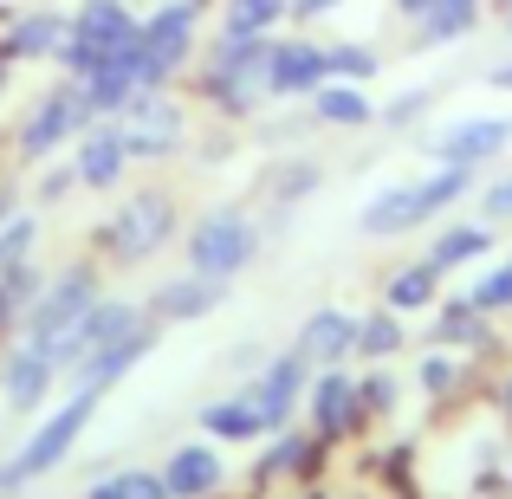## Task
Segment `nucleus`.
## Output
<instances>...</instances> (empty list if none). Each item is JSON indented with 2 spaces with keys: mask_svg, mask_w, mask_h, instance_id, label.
Returning <instances> with one entry per match:
<instances>
[{
  "mask_svg": "<svg viewBox=\"0 0 512 499\" xmlns=\"http://www.w3.org/2000/svg\"><path fill=\"white\" fill-rule=\"evenodd\" d=\"M72 169H78V195H117V188L130 182V150H124V137H117V117H91L85 124V137L72 143Z\"/></svg>",
  "mask_w": 512,
  "mask_h": 499,
  "instance_id": "18",
  "label": "nucleus"
},
{
  "mask_svg": "<svg viewBox=\"0 0 512 499\" xmlns=\"http://www.w3.org/2000/svg\"><path fill=\"white\" fill-rule=\"evenodd\" d=\"M318 467H325V441L305 422H292L279 435H266V454H253V467H247V487L266 493L279 480H318Z\"/></svg>",
  "mask_w": 512,
  "mask_h": 499,
  "instance_id": "21",
  "label": "nucleus"
},
{
  "mask_svg": "<svg viewBox=\"0 0 512 499\" xmlns=\"http://www.w3.org/2000/svg\"><path fill=\"white\" fill-rule=\"evenodd\" d=\"M111 292V279H104L98 253H72V260H59L46 273V286H39L33 312L20 318V337H33V344H52L59 331H72L78 318L91 312V305Z\"/></svg>",
  "mask_w": 512,
  "mask_h": 499,
  "instance_id": "9",
  "label": "nucleus"
},
{
  "mask_svg": "<svg viewBox=\"0 0 512 499\" xmlns=\"http://www.w3.org/2000/svg\"><path fill=\"white\" fill-rule=\"evenodd\" d=\"M13 72H20V65H13V59H7V52H0V104H7V98H13Z\"/></svg>",
  "mask_w": 512,
  "mask_h": 499,
  "instance_id": "49",
  "label": "nucleus"
},
{
  "mask_svg": "<svg viewBox=\"0 0 512 499\" xmlns=\"http://www.w3.org/2000/svg\"><path fill=\"white\" fill-rule=\"evenodd\" d=\"M214 26H227V33H279V26H292V0H214Z\"/></svg>",
  "mask_w": 512,
  "mask_h": 499,
  "instance_id": "35",
  "label": "nucleus"
},
{
  "mask_svg": "<svg viewBox=\"0 0 512 499\" xmlns=\"http://www.w3.org/2000/svg\"><path fill=\"white\" fill-rule=\"evenodd\" d=\"M344 7H350V0H292V26H305V33H312V26L338 20Z\"/></svg>",
  "mask_w": 512,
  "mask_h": 499,
  "instance_id": "45",
  "label": "nucleus"
},
{
  "mask_svg": "<svg viewBox=\"0 0 512 499\" xmlns=\"http://www.w3.org/2000/svg\"><path fill=\"white\" fill-rule=\"evenodd\" d=\"M46 273H52L46 253H39V260H26V266H13V273H0V337H20V318L33 312Z\"/></svg>",
  "mask_w": 512,
  "mask_h": 499,
  "instance_id": "34",
  "label": "nucleus"
},
{
  "mask_svg": "<svg viewBox=\"0 0 512 499\" xmlns=\"http://www.w3.org/2000/svg\"><path fill=\"white\" fill-rule=\"evenodd\" d=\"M325 188V163L312 150H273L253 175V214H260L266 240L286 234L299 221V208H312V195Z\"/></svg>",
  "mask_w": 512,
  "mask_h": 499,
  "instance_id": "11",
  "label": "nucleus"
},
{
  "mask_svg": "<svg viewBox=\"0 0 512 499\" xmlns=\"http://www.w3.org/2000/svg\"><path fill=\"white\" fill-rule=\"evenodd\" d=\"M428 344H435V350H461V357H474V363H506V350H512L506 331H500V318L474 312L467 292H461V299L441 292V305L428 312Z\"/></svg>",
  "mask_w": 512,
  "mask_h": 499,
  "instance_id": "17",
  "label": "nucleus"
},
{
  "mask_svg": "<svg viewBox=\"0 0 512 499\" xmlns=\"http://www.w3.org/2000/svg\"><path fill=\"white\" fill-rule=\"evenodd\" d=\"M506 499H512V461H506Z\"/></svg>",
  "mask_w": 512,
  "mask_h": 499,
  "instance_id": "53",
  "label": "nucleus"
},
{
  "mask_svg": "<svg viewBox=\"0 0 512 499\" xmlns=\"http://www.w3.org/2000/svg\"><path fill=\"white\" fill-rule=\"evenodd\" d=\"M175 253H182L188 273H208V279H227V286H234L266 253V227H260V214H253V201H208V208L188 214Z\"/></svg>",
  "mask_w": 512,
  "mask_h": 499,
  "instance_id": "5",
  "label": "nucleus"
},
{
  "mask_svg": "<svg viewBox=\"0 0 512 499\" xmlns=\"http://www.w3.org/2000/svg\"><path fill=\"white\" fill-rule=\"evenodd\" d=\"M234 299V286L227 279H208V273H163L150 292H143V312H150V325L163 331H182V325H208L221 305Z\"/></svg>",
  "mask_w": 512,
  "mask_h": 499,
  "instance_id": "15",
  "label": "nucleus"
},
{
  "mask_svg": "<svg viewBox=\"0 0 512 499\" xmlns=\"http://www.w3.org/2000/svg\"><path fill=\"white\" fill-rule=\"evenodd\" d=\"M195 435H208L214 448H253V441H266V428L253 415V402L240 389H227V396H208L195 409Z\"/></svg>",
  "mask_w": 512,
  "mask_h": 499,
  "instance_id": "29",
  "label": "nucleus"
},
{
  "mask_svg": "<svg viewBox=\"0 0 512 499\" xmlns=\"http://www.w3.org/2000/svg\"><path fill=\"white\" fill-rule=\"evenodd\" d=\"M305 389H312V363L286 344V350H273V357H266L260 376H247V383H240V396L253 402V415H260L266 435H279V428H292L305 415Z\"/></svg>",
  "mask_w": 512,
  "mask_h": 499,
  "instance_id": "13",
  "label": "nucleus"
},
{
  "mask_svg": "<svg viewBox=\"0 0 512 499\" xmlns=\"http://www.w3.org/2000/svg\"><path fill=\"white\" fill-rule=\"evenodd\" d=\"M441 286L448 279L435 273V266L415 253V260H396L383 273V286H376V305H389V312H402V318H428L441 305Z\"/></svg>",
  "mask_w": 512,
  "mask_h": 499,
  "instance_id": "28",
  "label": "nucleus"
},
{
  "mask_svg": "<svg viewBox=\"0 0 512 499\" xmlns=\"http://www.w3.org/2000/svg\"><path fill=\"white\" fill-rule=\"evenodd\" d=\"M415 150L428 163H461V169H480L487 175L493 163L512 156V111H467V117H448L441 130L415 137Z\"/></svg>",
  "mask_w": 512,
  "mask_h": 499,
  "instance_id": "12",
  "label": "nucleus"
},
{
  "mask_svg": "<svg viewBox=\"0 0 512 499\" xmlns=\"http://www.w3.org/2000/svg\"><path fill=\"white\" fill-rule=\"evenodd\" d=\"M467 305L474 312H487V318H512V247L500 253V260H487V266H474V279H467Z\"/></svg>",
  "mask_w": 512,
  "mask_h": 499,
  "instance_id": "36",
  "label": "nucleus"
},
{
  "mask_svg": "<svg viewBox=\"0 0 512 499\" xmlns=\"http://www.w3.org/2000/svg\"><path fill=\"white\" fill-rule=\"evenodd\" d=\"M474 214H480L487 227H512V169L474 188Z\"/></svg>",
  "mask_w": 512,
  "mask_h": 499,
  "instance_id": "42",
  "label": "nucleus"
},
{
  "mask_svg": "<svg viewBox=\"0 0 512 499\" xmlns=\"http://www.w3.org/2000/svg\"><path fill=\"white\" fill-rule=\"evenodd\" d=\"M182 227H188V208H182V188L169 175H150V182H124L111 201V214L98 221L91 234V253H98L104 273H150L163 253L182 247Z\"/></svg>",
  "mask_w": 512,
  "mask_h": 499,
  "instance_id": "2",
  "label": "nucleus"
},
{
  "mask_svg": "<svg viewBox=\"0 0 512 499\" xmlns=\"http://www.w3.org/2000/svg\"><path fill=\"white\" fill-rule=\"evenodd\" d=\"M487 13H493V20H500V13H512V0H487Z\"/></svg>",
  "mask_w": 512,
  "mask_h": 499,
  "instance_id": "52",
  "label": "nucleus"
},
{
  "mask_svg": "<svg viewBox=\"0 0 512 499\" xmlns=\"http://www.w3.org/2000/svg\"><path fill=\"white\" fill-rule=\"evenodd\" d=\"M72 39V13L65 7H20L0 20V52L13 65H52L59 72V52Z\"/></svg>",
  "mask_w": 512,
  "mask_h": 499,
  "instance_id": "20",
  "label": "nucleus"
},
{
  "mask_svg": "<svg viewBox=\"0 0 512 499\" xmlns=\"http://www.w3.org/2000/svg\"><path fill=\"white\" fill-rule=\"evenodd\" d=\"M487 402H493V415H500V428L512 435V357L500 363V376L487 383Z\"/></svg>",
  "mask_w": 512,
  "mask_h": 499,
  "instance_id": "46",
  "label": "nucleus"
},
{
  "mask_svg": "<svg viewBox=\"0 0 512 499\" xmlns=\"http://www.w3.org/2000/svg\"><path fill=\"white\" fill-rule=\"evenodd\" d=\"M325 72L344 78V85H370L383 72V52L370 39H325Z\"/></svg>",
  "mask_w": 512,
  "mask_h": 499,
  "instance_id": "38",
  "label": "nucleus"
},
{
  "mask_svg": "<svg viewBox=\"0 0 512 499\" xmlns=\"http://www.w3.org/2000/svg\"><path fill=\"white\" fill-rule=\"evenodd\" d=\"M98 409H104L98 389H65L46 415H33L26 441L7 454V467H0V499H26V487H39L46 474H59V467L78 454V441L91 435Z\"/></svg>",
  "mask_w": 512,
  "mask_h": 499,
  "instance_id": "4",
  "label": "nucleus"
},
{
  "mask_svg": "<svg viewBox=\"0 0 512 499\" xmlns=\"http://www.w3.org/2000/svg\"><path fill=\"white\" fill-rule=\"evenodd\" d=\"M0 344H7V337H0Z\"/></svg>",
  "mask_w": 512,
  "mask_h": 499,
  "instance_id": "57",
  "label": "nucleus"
},
{
  "mask_svg": "<svg viewBox=\"0 0 512 499\" xmlns=\"http://www.w3.org/2000/svg\"><path fill=\"white\" fill-rule=\"evenodd\" d=\"M292 350H299L312 370H338V363H357V312L350 305H312L292 331Z\"/></svg>",
  "mask_w": 512,
  "mask_h": 499,
  "instance_id": "23",
  "label": "nucleus"
},
{
  "mask_svg": "<svg viewBox=\"0 0 512 499\" xmlns=\"http://www.w3.org/2000/svg\"><path fill=\"white\" fill-rule=\"evenodd\" d=\"M409 350V318L389 305H363L357 312V363H396Z\"/></svg>",
  "mask_w": 512,
  "mask_h": 499,
  "instance_id": "31",
  "label": "nucleus"
},
{
  "mask_svg": "<svg viewBox=\"0 0 512 499\" xmlns=\"http://www.w3.org/2000/svg\"><path fill=\"white\" fill-rule=\"evenodd\" d=\"M305 499H325V493H305Z\"/></svg>",
  "mask_w": 512,
  "mask_h": 499,
  "instance_id": "55",
  "label": "nucleus"
},
{
  "mask_svg": "<svg viewBox=\"0 0 512 499\" xmlns=\"http://www.w3.org/2000/svg\"><path fill=\"white\" fill-rule=\"evenodd\" d=\"M487 182L480 169H461V163H428V175L415 182H383L376 195H363V208L350 214L363 240H409V234H428L435 221L461 214L474 201V188Z\"/></svg>",
  "mask_w": 512,
  "mask_h": 499,
  "instance_id": "3",
  "label": "nucleus"
},
{
  "mask_svg": "<svg viewBox=\"0 0 512 499\" xmlns=\"http://www.w3.org/2000/svg\"><path fill=\"white\" fill-rule=\"evenodd\" d=\"M266 65H273V33H227V26H208L195 65H188L182 91L214 117V124H260L266 117Z\"/></svg>",
  "mask_w": 512,
  "mask_h": 499,
  "instance_id": "1",
  "label": "nucleus"
},
{
  "mask_svg": "<svg viewBox=\"0 0 512 499\" xmlns=\"http://www.w3.org/2000/svg\"><path fill=\"white\" fill-rule=\"evenodd\" d=\"M234 156H240V130L234 124H214L208 137L188 143V163H195V169H227Z\"/></svg>",
  "mask_w": 512,
  "mask_h": 499,
  "instance_id": "41",
  "label": "nucleus"
},
{
  "mask_svg": "<svg viewBox=\"0 0 512 499\" xmlns=\"http://www.w3.org/2000/svg\"><path fill=\"white\" fill-rule=\"evenodd\" d=\"M85 104H91V117H117L130 98L143 91V72H137V52H117V59H98L85 78Z\"/></svg>",
  "mask_w": 512,
  "mask_h": 499,
  "instance_id": "30",
  "label": "nucleus"
},
{
  "mask_svg": "<svg viewBox=\"0 0 512 499\" xmlns=\"http://www.w3.org/2000/svg\"><path fill=\"white\" fill-rule=\"evenodd\" d=\"M493 247H500V227H487L480 214H448V221L428 227L422 260L435 266L441 279H461V273H474V266H487Z\"/></svg>",
  "mask_w": 512,
  "mask_h": 499,
  "instance_id": "19",
  "label": "nucleus"
},
{
  "mask_svg": "<svg viewBox=\"0 0 512 499\" xmlns=\"http://www.w3.org/2000/svg\"><path fill=\"white\" fill-rule=\"evenodd\" d=\"M487 85H493V91H512V52H506L500 65H487Z\"/></svg>",
  "mask_w": 512,
  "mask_h": 499,
  "instance_id": "48",
  "label": "nucleus"
},
{
  "mask_svg": "<svg viewBox=\"0 0 512 499\" xmlns=\"http://www.w3.org/2000/svg\"><path fill=\"white\" fill-rule=\"evenodd\" d=\"M500 39H506V52H512V13H500Z\"/></svg>",
  "mask_w": 512,
  "mask_h": 499,
  "instance_id": "51",
  "label": "nucleus"
},
{
  "mask_svg": "<svg viewBox=\"0 0 512 499\" xmlns=\"http://www.w3.org/2000/svg\"><path fill=\"white\" fill-rule=\"evenodd\" d=\"M467 383H474V357H461V350H435L428 344L422 357H415V389H422L428 402L467 396Z\"/></svg>",
  "mask_w": 512,
  "mask_h": 499,
  "instance_id": "32",
  "label": "nucleus"
},
{
  "mask_svg": "<svg viewBox=\"0 0 512 499\" xmlns=\"http://www.w3.org/2000/svg\"><path fill=\"white\" fill-rule=\"evenodd\" d=\"M65 376L52 370V357L33 344V337H7L0 344V402H7V415H46L52 402H59Z\"/></svg>",
  "mask_w": 512,
  "mask_h": 499,
  "instance_id": "14",
  "label": "nucleus"
},
{
  "mask_svg": "<svg viewBox=\"0 0 512 499\" xmlns=\"http://www.w3.org/2000/svg\"><path fill=\"white\" fill-rule=\"evenodd\" d=\"M117 137H124V150H130L137 169L182 163L188 143H195V98H182V91H137V98L117 111Z\"/></svg>",
  "mask_w": 512,
  "mask_h": 499,
  "instance_id": "8",
  "label": "nucleus"
},
{
  "mask_svg": "<svg viewBox=\"0 0 512 499\" xmlns=\"http://www.w3.org/2000/svg\"><path fill=\"white\" fill-rule=\"evenodd\" d=\"M117 493L124 499H169V487H163V467H117Z\"/></svg>",
  "mask_w": 512,
  "mask_h": 499,
  "instance_id": "43",
  "label": "nucleus"
},
{
  "mask_svg": "<svg viewBox=\"0 0 512 499\" xmlns=\"http://www.w3.org/2000/svg\"><path fill=\"white\" fill-rule=\"evenodd\" d=\"M422 7H428V0H389V13H396V20H415Z\"/></svg>",
  "mask_w": 512,
  "mask_h": 499,
  "instance_id": "50",
  "label": "nucleus"
},
{
  "mask_svg": "<svg viewBox=\"0 0 512 499\" xmlns=\"http://www.w3.org/2000/svg\"><path fill=\"white\" fill-rule=\"evenodd\" d=\"M305 428H312L325 448H338V441L363 435V409H357V370L350 363H338V370H312V389H305Z\"/></svg>",
  "mask_w": 512,
  "mask_h": 499,
  "instance_id": "16",
  "label": "nucleus"
},
{
  "mask_svg": "<svg viewBox=\"0 0 512 499\" xmlns=\"http://www.w3.org/2000/svg\"><path fill=\"white\" fill-rule=\"evenodd\" d=\"M357 409H363V422H389L402 409V376L389 363H363L357 370Z\"/></svg>",
  "mask_w": 512,
  "mask_h": 499,
  "instance_id": "37",
  "label": "nucleus"
},
{
  "mask_svg": "<svg viewBox=\"0 0 512 499\" xmlns=\"http://www.w3.org/2000/svg\"><path fill=\"white\" fill-rule=\"evenodd\" d=\"M506 344H512V318H506Z\"/></svg>",
  "mask_w": 512,
  "mask_h": 499,
  "instance_id": "54",
  "label": "nucleus"
},
{
  "mask_svg": "<svg viewBox=\"0 0 512 499\" xmlns=\"http://www.w3.org/2000/svg\"><path fill=\"white\" fill-rule=\"evenodd\" d=\"M305 117H312V130L350 137V130H376V98H370V85H344V78H325V85L305 98Z\"/></svg>",
  "mask_w": 512,
  "mask_h": 499,
  "instance_id": "27",
  "label": "nucleus"
},
{
  "mask_svg": "<svg viewBox=\"0 0 512 499\" xmlns=\"http://www.w3.org/2000/svg\"><path fill=\"white\" fill-rule=\"evenodd\" d=\"M208 26H214V0H150L143 7V33H137L143 91H182Z\"/></svg>",
  "mask_w": 512,
  "mask_h": 499,
  "instance_id": "7",
  "label": "nucleus"
},
{
  "mask_svg": "<svg viewBox=\"0 0 512 499\" xmlns=\"http://www.w3.org/2000/svg\"><path fill=\"white\" fill-rule=\"evenodd\" d=\"M0 467H7V454H0Z\"/></svg>",
  "mask_w": 512,
  "mask_h": 499,
  "instance_id": "56",
  "label": "nucleus"
},
{
  "mask_svg": "<svg viewBox=\"0 0 512 499\" xmlns=\"http://www.w3.org/2000/svg\"><path fill=\"white\" fill-rule=\"evenodd\" d=\"M325 39L299 33V39H279L273 33V65H266V98L273 104H305L318 85H325Z\"/></svg>",
  "mask_w": 512,
  "mask_h": 499,
  "instance_id": "22",
  "label": "nucleus"
},
{
  "mask_svg": "<svg viewBox=\"0 0 512 499\" xmlns=\"http://www.w3.org/2000/svg\"><path fill=\"white\" fill-rule=\"evenodd\" d=\"M266 357H273V350L260 344V337H240V344H227V376H234V383H247V376H260L266 370Z\"/></svg>",
  "mask_w": 512,
  "mask_h": 499,
  "instance_id": "44",
  "label": "nucleus"
},
{
  "mask_svg": "<svg viewBox=\"0 0 512 499\" xmlns=\"http://www.w3.org/2000/svg\"><path fill=\"white\" fill-rule=\"evenodd\" d=\"M150 350H163V325H137L130 337L91 350V357L78 363L72 376H65V389H98V396H111V389L124 383L130 370H143V363H150Z\"/></svg>",
  "mask_w": 512,
  "mask_h": 499,
  "instance_id": "24",
  "label": "nucleus"
},
{
  "mask_svg": "<svg viewBox=\"0 0 512 499\" xmlns=\"http://www.w3.org/2000/svg\"><path fill=\"white\" fill-rule=\"evenodd\" d=\"M72 195H78V169H72V156H59V163L33 169V182H26V201H33L39 214L65 208V201H72Z\"/></svg>",
  "mask_w": 512,
  "mask_h": 499,
  "instance_id": "40",
  "label": "nucleus"
},
{
  "mask_svg": "<svg viewBox=\"0 0 512 499\" xmlns=\"http://www.w3.org/2000/svg\"><path fill=\"white\" fill-rule=\"evenodd\" d=\"M163 487H169V499H214L227 487V454L214 448L208 435L175 441L163 454Z\"/></svg>",
  "mask_w": 512,
  "mask_h": 499,
  "instance_id": "25",
  "label": "nucleus"
},
{
  "mask_svg": "<svg viewBox=\"0 0 512 499\" xmlns=\"http://www.w3.org/2000/svg\"><path fill=\"white\" fill-rule=\"evenodd\" d=\"M39 253H46V214H39L33 201H20V208L0 214V273L39 260Z\"/></svg>",
  "mask_w": 512,
  "mask_h": 499,
  "instance_id": "33",
  "label": "nucleus"
},
{
  "mask_svg": "<svg viewBox=\"0 0 512 499\" xmlns=\"http://www.w3.org/2000/svg\"><path fill=\"white\" fill-rule=\"evenodd\" d=\"M487 20V0H428L422 13L409 20V52H448L461 39H474V26Z\"/></svg>",
  "mask_w": 512,
  "mask_h": 499,
  "instance_id": "26",
  "label": "nucleus"
},
{
  "mask_svg": "<svg viewBox=\"0 0 512 499\" xmlns=\"http://www.w3.org/2000/svg\"><path fill=\"white\" fill-rule=\"evenodd\" d=\"M78 499H124V493H117V467H98V474L85 480V493H78Z\"/></svg>",
  "mask_w": 512,
  "mask_h": 499,
  "instance_id": "47",
  "label": "nucleus"
},
{
  "mask_svg": "<svg viewBox=\"0 0 512 499\" xmlns=\"http://www.w3.org/2000/svg\"><path fill=\"white\" fill-rule=\"evenodd\" d=\"M435 104H441V91H435V85H409V91H396L389 104H376V124L396 130V137H409V130L422 124V117L435 111Z\"/></svg>",
  "mask_w": 512,
  "mask_h": 499,
  "instance_id": "39",
  "label": "nucleus"
},
{
  "mask_svg": "<svg viewBox=\"0 0 512 499\" xmlns=\"http://www.w3.org/2000/svg\"><path fill=\"white\" fill-rule=\"evenodd\" d=\"M85 124H91L85 85H78V78H65V72H52L46 85L26 98L20 124H13V137H7V169H46V163H59V156L72 150L78 137H85Z\"/></svg>",
  "mask_w": 512,
  "mask_h": 499,
  "instance_id": "6",
  "label": "nucleus"
},
{
  "mask_svg": "<svg viewBox=\"0 0 512 499\" xmlns=\"http://www.w3.org/2000/svg\"><path fill=\"white\" fill-rule=\"evenodd\" d=\"M137 33H143V7H130V0H78L72 7V39H65V52H59V72L85 78L98 59L137 52Z\"/></svg>",
  "mask_w": 512,
  "mask_h": 499,
  "instance_id": "10",
  "label": "nucleus"
}]
</instances>
